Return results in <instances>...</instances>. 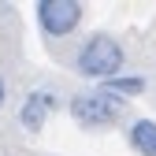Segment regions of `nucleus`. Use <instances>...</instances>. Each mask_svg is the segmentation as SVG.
<instances>
[{"label":"nucleus","mask_w":156,"mask_h":156,"mask_svg":"<svg viewBox=\"0 0 156 156\" xmlns=\"http://www.w3.org/2000/svg\"><path fill=\"white\" fill-rule=\"evenodd\" d=\"M123 63H126V52L112 34H89L71 60V67L93 82H108V78L123 74Z\"/></svg>","instance_id":"obj_1"},{"label":"nucleus","mask_w":156,"mask_h":156,"mask_svg":"<svg viewBox=\"0 0 156 156\" xmlns=\"http://www.w3.org/2000/svg\"><path fill=\"white\" fill-rule=\"evenodd\" d=\"M123 108H126V101L104 93L101 86H97V89H86V93H74L71 101H67L71 119H74L78 126H93V130H104V126H112V123H119Z\"/></svg>","instance_id":"obj_2"},{"label":"nucleus","mask_w":156,"mask_h":156,"mask_svg":"<svg viewBox=\"0 0 156 156\" xmlns=\"http://www.w3.org/2000/svg\"><path fill=\"white\" fill-rule=\"evenodd\" d=\"M82 23V4L74 0H41L37 4V26L48 37H67Z\"/></svg>","instance_id":"obj_3"},{"label":"nucleus","mask_w":156,"mask_h":156,"mask_svg":"<svg viewBox=\"0 0 156 156\" xmlns=\"http://www.w3.org/2000/svg\"><path fill=\"white\" fill-rule=\"evenodd\" d=\"M56 108H60V97H56L52 89H34V93H26L23 108H19V123H23V130L37 134Z\"/></svg>","instance_id":"obj_4"},{"label":"nucleus","mask_w":156,"mask_h":156,"mask_svg":"<svg viewBox=\"0 0 156 156\" xmlns=\"http://www.w3.org/2000/svg\"><path fill=\"white\" fill-rule=\"evenodd\" d=\"M126 138L138 156H156V119H134Z\"/></svg>","instance_id":"obj_5"},{"label":"nucleus","mask_w":156,"mask_h":156,"mask_svg":"<svg viewBox=\"0 0 156 156\" xmlns=\"http://www.w3.org/2000/svg\"><path fill=\"white\" fill-rule=\"evenodd\" d=\"M101 89L112 93V97H119V101H130V97L145 93V78L141 74H115V78H108V82H101Z\"/></svg>","instance_id":"obj_6"},{"label":"nucleus","mask_w":156,"mask_h":156,"mask_svg":"<svg viewBox=\"0 0 156 156\" xmlns=\"http://www.w3.org/2000/svg\"><path fill=\"white\" fill-rule=\"evenodd\" d=\"M4 101H8V82L0 78V108H4Z\"/></svg>","instance_id":"obj_7"}]
</instances>
